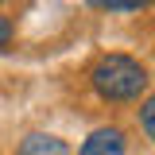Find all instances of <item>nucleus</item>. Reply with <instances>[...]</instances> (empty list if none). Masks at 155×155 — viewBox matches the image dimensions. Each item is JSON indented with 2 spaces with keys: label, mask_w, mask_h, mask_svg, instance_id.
I'll list each match as a JSON object with an SVG mask.
<instances>
[{
  "label": "nucleus",
  "mask_w": 155,
  "mask_h": 155,
  "mask_svg": "<svg viewBox=\"0 0 155 155\" xmlns=\"http://www.w3.org/2000/svg\"><path fill=\"white\" fill-rule=\"evenodd\" d=\"M124 132L120 128H97L89 132V140L78 147V155H124Z\"/></svg>",
  "instance_id": "f03ea898"
},
{
  "label": "nucleus",
  "mask_w": 155,
  "mask_h": 155,
  "mask_svg": "<svg viewBox=\"0 0 155 155\" xmlns=\"http://www.w3.org/2000/svg\"><path fill=\"white\" fill-rule=\"evenodd\" d=\"M140 124H143V132L155 140V97L143 101V109H140Z\"/></svg>",
  "instance_id": "39448f33"
},
{
  "label": "nucleus",
  "mask_w": 155,
  "mask_h": 155,
  "mask_svg": "<svg viewBox=\"0 0 155 155\" xmlns=\"http://www.w3.org/2000/svg\"><path fill=\"white\" fill-rule=\"evenodd\" d=\"M89 81L101 101H136L147 89V70L128 54H105L93 66Z\"/></svg>",
  "instance_id": "f257e3e1"
},
{
  "label": "nucleus",
  "mask_w": 155,
  "mask_h": 155,
  "mask_svg": "<svg viewBox=\"0 0 155 155\" xmlns=\"http://www.w3.org/2000/svg\"><path fill=\"white\" fill-rule=\"evenodd\" d=\"M16 155H70V147L58 140V136H47V132H31L23 143H19Z\"/></svg>",
  "instance_id": "7ed1b4c3"
},
{
  "label": "nucleus",
  "mask_w": 155,
  "mask_h": 155,
  "mask_svg": "<svg viewBox=\"0 0 155 155\" xmlns=\"http://www.w3.org/2000/svg\"><path fill=\"white\" fill-rule=\"evenodd\" d=\"M8 39H12V23L0 16V47H8Z\"/></svg>",
  "instance_id": "423d86ee"
},
{
  "label": "nucleus",
  "mask_w": 155,
  "mask_h": 155,
  "mask_svg": "<svg viewBox=\"0 0 155 155\" xmlns=\"http://www.w3.org/2000/svg\"><path fill=\"white\" fill-rule=\"evenodd\" d=\"M93 8H109V12H132V8H147L155 0H89Z\"/></svg>",
  "instance_id": "20e7f679"
}]
</instances>
